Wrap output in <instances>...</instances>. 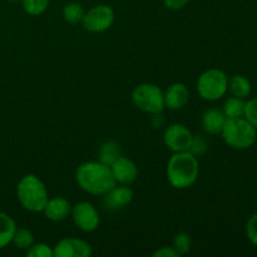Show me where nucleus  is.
I'll return each instance as SVG.
<instances>
[{
	"label": "nucleus",
	"mask_w": 257,
	"mask_h": 257,
	"mask_svg": "<svg viewBox=\"0 0 257 257\" xmlns=\"http://www.w3.org/2000/svg\"><path fill=\"white\" fill-rule=\"evenodd\" d=\"M75 181L84 192L93 196H104L117 185L110 166L100 161L82 163L75 172Z\"/></svg>",
	"instance_id": "f257e3e1"
},
{
	"label": "nucleus",
	"mask_w": 257,
	"mask_h": 257,
	"mask_svg": "<svg viewBox=\"0 0 257 257\" xmlns=\"http://www.w3.org/2000/svg\"><path fill=\"white\" fill-rule=\"evenodd\" d=\"M167 180L173 188L186 190L196 183L200 176L198 158L190 151L175 152L167 163Z\"/></svg>",
	"instance_id": "f03ea898"
},
{
	"label": "nucleus",
	"mask_w": 257,
	"mask_h": 257,
	"mask_svg": "<svg viewBox=\"0 0 257 257\" xmlns=\"http://www.w3.org/2000/svg\"><path fill=\"white\" fill-rule=\"evenodd\" d=\"M17 196L23 208L29 212H43L49 200L44 182L33 173H28L19 181Z\"/></svg>",
	"instance_id": "7ed1b4c3"
},
{
	"label": "nucleus",
	"mask_w": 257,
	"mask_h": 257,
	"mask_svg": "<svg viewBox=\"0 0 257 257\" xmlns=\"http://www.w3.org/2000/svg\"><path fill=\"white\" fill-rule=\"evenodd\" d=\"M221 135L226 145L230 147L235 150H247L255 145L257 130L245 117L233 118L226 120Z\"/></svg>",
	"instance_id": "20e7f679"
},
{
	"label": "nucleus",
	"mask_w": 257,
	"mask_h": 257,
	"mask_svg": "<svg viewBox=\"0 0 257 257\" xmlns=\"http://www.w3.org/2000/svg\"><path fill=\"white\" fill-rule=\"evenodd\" d=\"M132 102L136 107L148 114H158L162 113L166 108L165 93L158 85L152 83H142L138 84L132 90Z\"/></svg>",
	"instance_id": "39448f33"
},
{
	"label": "nucleus",
	"mask_w": 257,
	"mask_h": 257,
	"mask_svg": "<svg viewBox=\"0 0 257 257\" xmlns=\"http://www.w3.org/2000/svg\"><path fill=\"white\" fill-rule=\"evenodd\" d=\"M197 92L202 99L216 102L228 92V77L223 70L207 69L198 77Z\"/></svg>",
	"instance_id": "423d86ee"
},
{
	"label": "nucleus",
	"mask_w": 257,
	"mask_h": 257,
	"mask_svg": "<svg viewBox=\"0 0 257 257\" xmlns=\"http://www.w3.org/2000/svg\"><path fill=\"white\" fill-rule=\"evenodd\" d=\"M114 23V10L107 4H98L84 13L82 25L89 33H103Z\"/></svg>",
	"instance_id": "0eeeda50"
},
{
	"label": "nucleus",
	"mask_w": 257,
	"mask_h": 257,
	"mask_svg": "<svg viewBox=\"0 0 257 257\" xmlns=\"http://www.w3.org/2000/svg\"><path fill=\"white\" fill-rule=\"evenodd\" d=\"M72 220L74 225L83 232H94L100 223L99 212L90 202L83 201L72 207Z\"/></svg>",
	"instance_id": "6e6552de"
},
{
	"label": "nucleus",
	"mask_w": 257,
	"mask_h": 257,
	"mask_svg": "<svg viewBox=\"0 0 257 257\" xmlns=\"http://www.w3.org/2000/svg\"><path fill=\"white\" fill-rule=\"evenodd\" d=\"M192 138L193 133L186 125L180 123L168 125L163 133V143L173 153L190 150Z\"/></svg>",
	"instance_id": "1a4fd4ad"
},
{
	"label": "nucleus",
	"mask_w": 257,
	"mask_h": 257,
	"mask_svg": "<svg viewBox=\"0 0 257 257\" xmlns=\"http://www.w3.org/2000/svg\"><path fill=\"white\" fill-rule=\"evenodd\" d=\"M54 257H90L93 253L92 246L84 240L68 237L60 240L53 247Z\"/></svg>",
	"instance_id": "9d476101"
},
{
	"label": "nucleus",
	"mask_w": 257,
	"mask_h": 257,
	"mask_svg": "<svg viewBox=\"0 0 257 257\" xmlns=\"http://www.w3.org/2000/svg\"><path fill=\"white\" fill-rule=\"evenodd\" d=\"M112 172L115 178L117 185L130 186L137 180L138 177V167L131 158L120 156L112 166Z\"/></svg>",
	"instance_id": "9b49d317"
},
{
	"label": "nucleus",
	"mask_w": 257,
	"mask_h": 257,
	"mask_svg": "<svg viewBox=\"0 0 257 257\" xmlns=\"http://www.w3.org/2000/svg\"><path fill=\"white\" fill-rule=\"evenodd\" d=\"M133 200V191L125 185H115L103 198V206L108 211H118L130 205Z\"/></svg>",
	"instance_id": "f8f14e48"
},
{
	"label": "nucleus",
	"mask_w": 257,
	"mask_h": 257,
	"mask_svg": "<svg viewBox=\"0 0 257 257\" xmlns=\"http://www.w3.org/2000/svg\"><path fill=\"white\" fill-rule=\"evenodd\" d=\"M190 99V90L183 83H173L165 92V105L171 110H180Z\"/></svg>",
	"instance_id": "ddd939ff"
},
{
	"label": "nucleus",
	"mask_w": 257,
	"mask_h": 257,
	"mask_svg": "<svg viewBox=\"0 0 257 257\" xmlns=\"http://www.w3.org/2000/svg\"><path fill=\"white\" fill-rule=\"evenodd\" d=\"M72 207L69 201L64 197H53L49 198L45 205L44 212L45 217L53 222H60L64 221L72 212Z\"/></svg>",
	"instance_id": "4468645a"
},
{
	"label": "nucleus",
	"mask_w": 257,
	"mask_h": 257,
	"mask_svg": "<svg viewBox=\"0 0 257 257\" xmlns=\"http://www.w3.org/2000/svg\"><path fill=\"white\" fill-rule=\"evenodd\" d=\"M226 120L227 118L223 114L222 110H218L216 108L208 109L202 115L203 130L210 135H221Z\"/></svg>",
	"instance_id": "2eb2a0df"
},
{
	"label": "nucleus",
	"mask_w": 257,
	"mask_h": 257,
	"mask_svg": "<svg viewBox=\"0 0 257 257\" xmlns=\"http://www.w3.org/2000/svg\"><path fill=\"white\" fill-rule=\"evenodd\" d=\"M228 90L232 94V97L245 98L250 97L251 92H252V85L248 78H246L242 74H235L231 78H228Z\"/></svg>",
	"instance_id": "dca6fc26"
},
{
	"label": "nucleus",
	"mask_w": 257,
	"mask_h": 257,
	"mask_svg": "<svg viewBox=\"0 0 257 257\" xmlns=\"http://www.w3.org/2000/svg\"><path fill=\"white\" fill-rule=\"evenodd\" d=\"M15 230H17V223L12 216L0 212V250L7 247L12 242Z\"/></svg>",
	"instance_id": "f3484780"
},
{
	"label": "nucleus",
	"mask_w": 257,
	"mask_h": 257,
	"mask_svg": "<svg viewBox=\"0 0 257 257\" xmlns=\"http://www.w3.org/2000/svg\"><path fill=\"white\" fill-rule=\"evenodd\" d=\"M122 156L120 147L115 141H107L99 150V161L108 166H112Z\"/></svg>",
	"instance_id": "a211bd4d"
},
{
	"label": "nucleus",
	"mask_w": 257,
	"mask_h": 257,
	"mask_svg": "<svg viewBox=\"0 0 257 257\" xmlns=\"http://www.w3.org/2000/svg\"><path fill=\"white\" fill-rule=\"evenodd\" d=\"M245 107L246 102L241 98L231 97L223 104V114L227 119H233V118H242L245 117Z\"/></svg>",
	"instance_id": "6ab92c4d"
},
{
	"label": "nucleus",
	"mask_w": 257,
	"mask_h": 257,
	"mask_svg": "<svg viewBox=\"0 0 257 257\" xmlns=\"http://www.w3.org/2000/svg\"><path fill=\"white\" fill-rule=\"evenodd\" d=\"M63 18L69 24H78L82 23L83 17H84V8L79 4V3H68L63 8Z\"/></svg>",
	"instance_id": "aec40b11"
},
{
	"label": "nucleus",
	"mask_w": 257,
	"mask_h": 257,
	"mask_svg": "<svg viewBox=\"0 0 257 257\" xmlns=\"http://www.w3.org/2000/svg\"><path fill=\"white\" fill-rule=\"evenodd\" d=\"M12 243L18 250L27 251L34 243V236L27 228H17L13 236Z\"/></svg>",
	"instance_id": "412c9836"
},
{
	"label": "nucleus",
	"mask_w": 257,
	"mask_h": 257,
	"mask_svg": "<svg viewBox=\"0 0 257 257\" xmlns=\"http://www.w3.org/2000/svg\"><path fill=\"white\" fill-rule=\"evenodd\" d=\"M191 246H192V238L188 233L181 232L173 237V246L172 247L177 251L180 256L187 255L191 251Z\"/></svg>",
	"instance_id": "4be33fe9"
},
{
	"label": "nucleus",
	"mask_w": 257,
	"mask_h": 257,
	"mask_svg": "<svg viewBox=\"0 0 257 257\" xmlns=\"http://www.w3.org/2000/svg\"><path fill=\"white\" fill-rule=\"evenodd\" d=\"M23 9L29 15H40L47 10L49 0H22Z\"/></svg>",
	"instance_id": "5701e85b"
},
{
	"label": "nucleus",
	"mask_w": 257,
	"mask_h": 257,
	"mask_svg": "<svg viewBox=\"0 0 257 257\" xmlns=\"http://www.w3.org/2000/svg\"><path fill=\"white\" fill-rule=\"evenodd\" d=\"M208 150V142L203 136L201 135H193L192 142H191L190 152L192 153L196 157H201V156L205 155Z\"/></svg>",
	"instance_id": "b1692460"
},
{
	"label": "nucleus",
	"mask_w": 257,
	"mask_h": 257,
	"mask_svg": "<svg viewBox=\"0 0 257 257\" xmlns=\"http://www.w3.org/2000/svg\"><path fill=\"white\" fill-rule=\"evenodd\" d=\"M28 257H54L53 248L47 243H33L27 250Z\"/></svg>",
	"instance_id": "393cba45"
},
{
	"label": "nucleus",
	"mask_w": 257,
	"mask_h": 257,
	"mask_svg": "<svg viewBox=\"0 0 257 257\" xmlns=\"http://www.w3.org/2000/svg\"><path fill=\"white\" fill-rule=\"evenodd\" d=\"M245 118L257 130V98L246 102Z\"/></svg>",
	"instance_id": "a878e982"
},
{
	"label": "nucleus",
	"mask_w": 257,
	"mask_h": 257,
	"mask_svg": "<svg viewBox=\"0 0 257 257\" xmlns=\"http://www.w3.org/2000/svg\"><path fill=\"white\" fill-rule=\"evenodd\" d=\"M246 236L253 246H257V213L252 215L246 225Z\"/></svg>",
	"instance_id": "bb28decb"
},
{
	"label": "nucleus",
	"mask_w": 257,
	"mask_h": 257,
	"mask_svg": "<svg viewBox=\"0 0 257 257\" xmlns=\"http://www.w3.org/2000/svg\"><path fill=\"white\" fill-rule=\"evenodd\" d=\"M153 257H180L177 253V251L173 247H167V246H163V247L158 248L156 252H153Z\"/></svg>",
	"instance_id": "cd10ccee"
},
{
	"label": "nucleus",
	"mask_w": 257,
	"mask_h": 257,
	"mask_svg": "<svg viewBox=\"0 0 257 257\" xmlns=\"http://www.w3.org/2000/svg\"><path fill=\"white\" fill-rule=\"evenodd\" d=\"M190 0H163V4L167 9L180 10L188 4Z\"/></svg>",
	"instance_id": "c85d7f7f"
},
{
	"label": "nucleus",
	"mask_w": 257,
	"mask_h": 257,
	"mask_svg": "<svg viewBox=\"0 0 257 257\" xmlns=\"http://www.w3.org/2000/svg\"><path fill=\"white\" fill-rule=\"evenodd\" d=\"M9 2H19V0H9Z\"/></svg>",
	"instance_id": "c756f323"
}]
</instances>
